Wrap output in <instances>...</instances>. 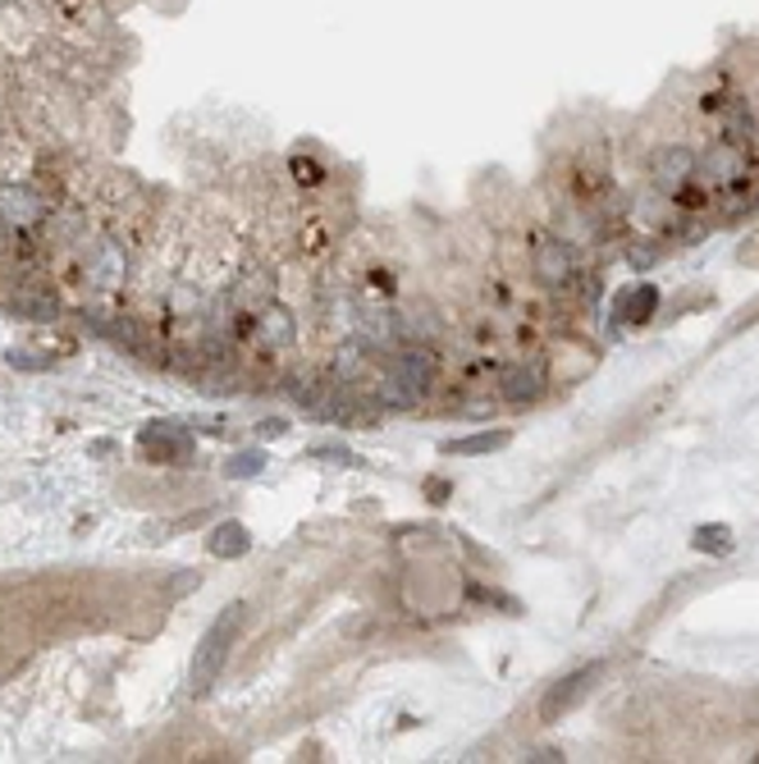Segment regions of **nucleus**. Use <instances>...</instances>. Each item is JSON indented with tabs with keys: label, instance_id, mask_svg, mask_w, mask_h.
<instances>
[{
	"label": "nucleus",
	"instance_id": "f257e3e1",
	"mask_svg": "<svg viewBox=\"0 0 759 764\" xmlns=\"http://www.w3.org/2000/svg\"><path fill=\"white\" fill-rule=\"evenodd\" d=\"M435 380V357L426 344H403L384 357V389H380V403L389 408H412L421 394L431 389Z\"/></svg>",
	"mask_w": 759,
	"mask_h": 764
},
{
	"label": "nucleus",
	"instance_id": "f03ea898",
	"mask_svg": "<svg viewBox=\"0 0 759 764\" xmlns=\"http://www.w3.org/2000/svg\"><path fill=\"white\" fill-rule=\"evenodd\" d=\"M242 632V604H225V614L206 627V636L197 641V655H193V696H206L210 687L220 682L225 664L234 655V641Z\"/></svg>",
	"mask_w": 759,
	"mask_h": 764
},
{
	"label": "nucleus",
	"instance_id": "7ed1b4c3",
	"mask_svg": "<svg viewBox=\"0 0 759 764\" xmlns=\"http://www.w3.org/2000/svg\"><path fill=\"white\" fill-rule=\"evenodd\" d=\"M695 170H701V157H695L691 147H682V142H663V147H654L650 151V179H654V189L659 193H682L686 183L695 179Z\"/></svg>",
	"mask_w": 759,
	"mask_h": 764
},
{
	"label": "nucleus",
	"instance_id": "20e7f679",
	"mask_svg": "<svg viewBox=\"0 0 759 764\" xmlns=\"http://www.w3.org/2000/svg\"><path fill=\"white\" fill-rule=\"evenodd\" d=\"M695 174L709 179V189H737V183L746 179V147L718 138L701 157V170H695Z\"/></svg>",
	"mask_w": 759,
	"mask_h": 764
},
{
	"label": "nucleus",
	"instance_id": "39448f33",
	"mask_svg": "<svg viewBox=\"0 0 759 764\" xmlns=\"http://www.w3.org/2000/svg\"><path fill=\"white\" fill-rule=\"evenodd\" d=\"M42 216H46V197L33 183H6L0 189V220L10 229H33Z\"/></svg>",
	"mask_w": 759,
	"mask_h": 764
},
{
	"label": "nucleus",
	"instance_id": "423d86ee",
	"mask_svg": "<svg viewBox=\"0 0 759 764\" xmlns=\"http://www.w3.org/2000/svg\"><path fill=\"white\" fill-rule=\"evenodd\" d=\"M599 674H604L599 664H586V668H576V674H567L563 682H554L550 691H544V700H540V719H559L563 710H572L576 700L590 691V682H595Z\"/></svg>",
	"mask_w": 759,
	"mask_h": 764
},
{
	"label": "nucleus",
	"instance_id": "0eeeda50",
	"mask_svg": "<svg viewBox=\"0 0 759 764\" xmlns=\"http://www.w3.org/2000/svg\"><path fill=\"white\" fill-rule=\"evenodd\" d=\"M572 270H576V261H572V248H567L563 238H540L535 243V275H540V284L559 289V284L572 280Z\"/></svg>",
	"mask_w": 759,
	"mask_h": 764
},
{
	"label": "nucleus",
	"instance_id": "6e6552de",
	"mask_svg": "<svg viewBox=\"0 0 759 764\" xmlns=\"http://www.w3.org/2000/svg\"><path fill=\"white\" fill-rule=\"evenodd\" d=\"M138 444H142L147 458H161V463H174V458H188V449H193V440H188L184 431H178L174 421H151Z\"/></svg>",
	"mask_w": 759,
	"mask_h": 764
},
{
	"label": "nucleus",
	"instance_id": "1a4fd4ad",
	"mask_svg": "<svg viewBox=\"0 0 759 764\" xmlns=\"http://www.w3.org/2000/svg\"><path fill=\"white\" fill-rule=\"evenodd\" d=\"M257 334L261 344H270V353H284L297 344V321L289 308H275V302H265V308L257 312Z\"/></svg>",
	"mask_w": 759,
	"mask_h": 764
},
{
	"label": "nucleus",
	"instance_id": "9d476101",
	"mask_svg": "<svg viewBox=\"0 0 759 764\" xmlns=\"http://www.w3.org/2000/svg\"><path fill=\"white\" fill-rule=\"evenodd\" d=\"M540 366H508L503 372V380H499V389H503V399L508 403H531L535 394H540Z\"/></svg>",
	"mask_w": 759,
	"mask_h": 764
},
{
	"label": "nucleus",
	"instance_id": "9b49d317",
	"mask_svg": "<svg viewBox=\"0 0 759 764\" xmlns=\"http://www.w3.org/2000/svg\"><path fill=\"white\" fill-rule=\"evenodd\" d=\"M248 549H252V536L242 523H220L210 531V555L216 559H238V555H248Z\"/></svg>",
	"mask_w": 759,
	"mask_h": 764
},
{
	"label": "nucleus",
	"instance_id": "f8f14e48",
	"mask_svg": "<svg viewBox=\"0 0 759 764\" xmlns=\"http://www.w3.org/2000/svg\"><path fill=\"white\" fill-rule=\"evenodd\" d=\"M289 170H293L297 183H307V189H321V183L329 179L325 161L316 157V151H307V147H297V151H293V157H289Z\"/></svg>",
	"mask_w": 759,
	"mask_h": 764
},
{
	"label": "nucleus",
	"instance_id": "ddd939ff",
	"mask_svg": "<svg viewBox=\"0 0 759 764\" xmlns=\"http://www.w3.org/2000/svg\"><path fill=\"white\" fill-rule=\"evenodd\" d=\"M654 308H659L654 284H641V289H631V293L618 302V316H622V321H650Z\"/></svg>",
	"mask_w": 759,
	"mask_h": 764
},
{
	"label": "nucleus",
	"instance_id": "4468645a",
	"mask_svg": "<svg viewBox=\"0 0 759 764\" xmlns=\"http://www.w3.org/2000/svg\"><path fill=\"white\" fill-rule=\"evenodd\" d=\"M93 280H97V284H115V280H124V252H119L115 243H101V248H97Z\"/></svg>",
	"mask_w": 759,
	"mask_h": 764
},
{
	"label": "nucleus",
	"instance_id": "2eb2a0df",
	"mask_svg": "<svg viewBox=\"0 0 759 764\" xmlns=\"http://www.w3.org/2000/svg\"><path fill=\"white\" fill-rule=\"evenodd\" d=\"M503 444H508V431H485V435H467V440H448L444 453L471 458V453H490V449H503Z\"/></svg>",
	"mask_w": 759,
	"mask_h": 764
},
{
	"label": "nucleus",
	"instance_id": "dca6fc26",
	"mask_svg": "<svg viewBox=\"0 0 759 764\" xmlns=\"http://www.w3.org/2000/svg\"><path fill=\"white\" fill-rule=\"evenodd\" d=\"M234 302H238V308H252V312H261V308H265V302H270V280H265V275H261V270H252V275H248V280H242V284H238Z\"/></svg>",
	"mask_w": 759,
	"mask_h": 764
},
{
	"label": "nucleus",
	"instance_id": "f3484780",
	"mask_svg": "<svg viewBox=\"0 0 759 764\" xmlns=\"http://www.w3.org/2000/svg\"><path fill=\"white\" fill-rule=\"evenodd\" d=\"M10 308H14L19 316H28V321H51V316H55V298H51V293H14Z\"/></svg>",
	"mask_w": 759,
	"mask_h": 764
},
{
	"label": "nucleus",
	"instance_id": "a211bd4d",
	"mask_svg": "<svg viewBox=\"0 0 759 764\" xmlns=\"http://www.w3.org/2000/svg\"><path fill=\"white\" fill-rule=\"evenodd\" d=\"M361 366H367V357H361L357 344H348V348L339 353V362H334V372H339V380H357V376H361Z\"/></svg>",
	"mask_w": 759,
	"mask_h": 764
},
{
	"label": "nucleus",
	"instance_id": "6ab92c4d",
	"mask_svg": "<svg viewBox=\"0 0 759 764\" xmlns=\"http://www.w3.org/2000/svg\"><path fill=\"white\" fill-rule=\"evenodd\" d=\"M695 545L701 549H733V536H727V527H701L695 531Z\"/></svg>",
	"mask_w": 759,
	"mask_h": 764
},
{
	"label": "nucleus",
	"instance_id": "aec40b11",
	"mask_svg": "<svg viewBox=\"0 0 759 764\" xmlns=\"http://www.w3.org/2000/svg\"><path fill=\"white\" fill-rule=\"evenodd\" d=\"M257 472H261V453L248 449V453H234L229 458V476H257Z\"/></svg>",
	"mask_w": 759,
	"mask_h": 764
},
{
	"label": "nucleus",
	"instance_id": "412c9836",
	"mask_svg": "<svg viewBox=\"0 0 759 764\" xmlns=\"http://www.w3.org/2000/svg\"><path fill=\"white\" fill-rule=\"evenodd\" d=\"M10 366H23V372H42V357H23V353H10Z\"/></svg>",
	"mask_w": 759,
	"mask_h": 764
}]
</instances>
